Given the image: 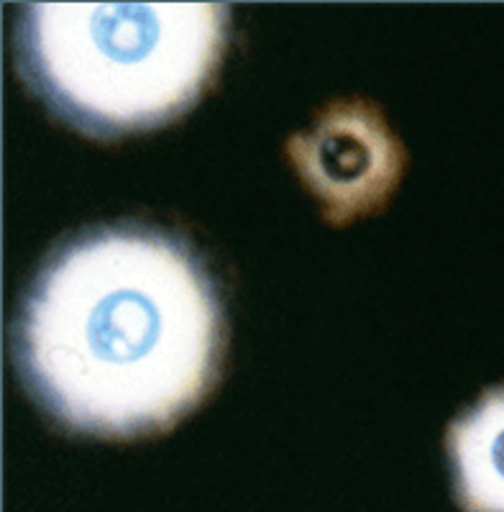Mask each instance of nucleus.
Instances as JSON below:
<instances>
[{
    "label": "nucleus",
    "mask_w": 504,
    "mask_h": 512,
    "mask_svg": "<svg viewBox=\"0 0 504 512\" xmlns=\"http://www.w3.org/2000/svg\"><path fill=\"white\" fill-rule=\"evenodd\" d=\"M223 308L203 262L146 228H103L59 249L16 326L18 372L67 431H169L208 397L223 359Z\"/></svg>",
    "instance_id": "1"
},
{
    "label": "nucleus",
    "mask_w": 504,
    "mask_h": 512,
    "mask_svg": "<svg viewBox=\"0 0 504 512\" xmlns=\"http://www.w3.org/2000/svg\"><path fill=\"white\" fill-rule=\"evenodd\" d=\"M226 41L223 3H29L16 21L29 88L90 136L149 131L185 113Z\"/></svg>",
    "instance_id": "2"
},
{
    "label": "nucleus",
    "mask_w": 504,
    "mask_h": 512,
    "mask_svg": "<svg viewBox=\"0 0 504 512\" xmlns=\"http://www.w3.org/2000/svg\"><path fill=\"white\" fill-rule=\"evenodd\" d=\"M287 157L333 226L384 208L407 162L382 111L366 100L328 105L310 131L287 141Z\"/></svg>",
    "instance_id": "3"
},
{
    "label": "nucleus",
    "mask_w": 504,
    "mask_h": 512,
    "mask_svg": "<svg viewBox=\"0 0 504 512\" xmlns=\"http://www.w3.org/2000/svg\"><path fill=\"white\" fill-rule=\"evenodd\" d=\"M453 489L466 512H504V387L458 415L446 436Z\"/></svg>",
    "instance_id": "4"
}]
</instances>
